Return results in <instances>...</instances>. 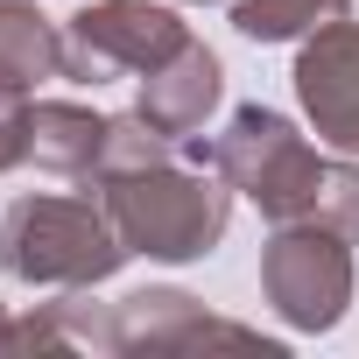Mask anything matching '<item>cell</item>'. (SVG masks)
<instances>
[{"label":"cell","mask_w":359,"mask_h":359,"mask_svg":"<svg viewBox=\"0 0 359 359\" xmlns=\"http://www.w3.org/2000/svg\"><path fill=\"white\" fill-rule=\"evenodd\" d=\"M345 15H352V0H240L233 29L247 43H296V36H317Z\"/></svg>","instance_id":"cell-11"},{"label":"cell","mask_w":359,"mask_h":359,"mask_svg":"<svg viewBox=\"0 0 359 359\" xmlns=\"http://www.w3.org/2000/svg\"><path fill=\"white\" fill-rule=\"evenodd\" d=\"M296 99L317 127L324 148L338 155H359V22H331L317 36H303V57H296Z\"/></svg>","instance_id":"cell-6"},{"label":"cell","mask_w":359,"mask_h":359,"mask_svg":"<svg viewBox=\"0 0 359 359\" xmlns=\"http://www.w3.org/2000/svg\"><path fill=\"white\" fill-rule=\"evenodd\" d=\"M219 92H226L219 57H212L205 43H184L169 64H155V71L141 78V113H148L169 141H191V134L205 127V113L219 106Z\"/></svg>","instance_id":"cell-8"},{"label":"cell","mask_w":359,"mask_h":359,"mask_svg":"<svg viewBox=\"0 0 359 359\" xmlns=\"http://www.w3.org/2000/svg\"><path fill=\"white\" fill-rule=\"evenodd\" d=\"M64 345H78L64 303H43V310H29V317H8V324H0V352H64Z\"/></svg>","instance_id":"cell-13"},{"label":"cell","mask_w":359,"mask_h":359,"mask_svg":"<svg viewBox=\"0 0 359 359\" xmlns=\"http://www.w3.org/2000/svg\"><path fill=\"white\" fill-rule=\"evenodd\" d=\"M184 43H191V29H184L176 8H155V0H92L64 29V78H78V85H106L120 71L148 78Z\"/></svg>","instance_id":"cell-5"},{"label":"cell","mask_w":359,"mask_h":359,"mask_svg":"<svg viewBox=\"0 0 359 359\" xmlns=\"http://www.w3.org/2000/svg\"><path fill=\"white\" fill-rule=\"evenodd\" d=\"M169 134L134 106V113H113L106 120V155H99V176H127V169H155V162H169Z\"/></svg>","instance_id":"cell-12"},{"label":"cell","mask_w":359,"mask_h":359,"mask_svg":"<svg viewBox=\"0 0 359 359\" xmlns=\"http://www.w3.org/2000/svg\"><path fill=\"white\" fill-rule=\"evenodd\" d=\"M317 219L359 240V162H352V155H331L324 191H317Z\"/></svg>","instance_id":"cell-14"},{"label":"cell","mask_w":359,"mask_h":359,"mask_svg":"<svg viewBox=\"0 0 359 359\" xmlns=\"http://www.w3.org/2000/svg\"><path fill=\"white\" fill-rule=\"evenodd\" d=\"M127 254L113 212L92 198H15L0 219V268L29 289H92Z\"/></svg>","instance_id":"cell-2"},{"label":"cell","mask_w":359,"mask_h":359,"mask_svg":"<svg viewBox=\"0 0 359 359\" xmlns=\"http://www.w3.org/2000/svg\"><path fill=\"white\" fill-rule=\"evenodd\" d=\"M261 289L282 324L296 331H331L352 303V233L324 219H289L261 247Z\"/></svg>","instance_id":"cell-4"},{"label":"cell","mask_w":359,"mask_h":359,"mask_svg":"<svg viewBox=\"0 0 359 359\" xmlns=\"http://www.w3.org/2000/svg\"><path fill=\"white\" fill-rule=\"evenodd\" d=\"M184 345H261V338L205 317V303L184 289H134L113 303V352H184Z\"/></svg>","instance_id":"cell-7"},{"label":"cell","mask_w":359,"mask_h":359,"mask_svg":"<svg viewBox=\"0 0 359 359\" xmlns=\"http://www.w3.org/2000/svg\"><path fill=\"white\" fill-rule=\"evenodd\" d=\"M43 78H64V29L36 0H0V85L36 92Z\"/></svg>","instance_id":"cell-10"},{"label":"cell","mask_w":359,"mask_h":359,"mask_svg":"<svg viewBox=\"0 0 359 359\" xmlns=\"http://www.w3.org/2000/svg\"><path fill=\"white\" fill-rule=\"evenodd\" d=\"M29 162V92L0 85V169Z\"/></svg>","instance_id":"cell-15"},{"label":"cell","mask_w":359,"mask_h":359,"mask_svg":"<svg viewBox=\"0 0 359 359\" xmlns=\"http://www.w3.org/2000/svg\"><path fill=\"white\" fill-rule=\"evenodd\" d=\"M191 155H198L205 169H219L233 191H247V198L261 205V219H275V226H289V219H317V191H324L331 155H317L282 113H268V106H240V113L226 120V134H219L212 148L191 141Z\"/></svg>","instance_id":"cell-3"},{"label":"cell","mask_w":359,"mask_h":359,"mask_svg":"<svg viewBox=\"0 0 359 359\" xmlns=\"http://www.w3.org/2000/svg\"><path fill=\"white\" fill-rule=\"evenodd\" d=\"M0 324H8V303H0Z\"/></svg>","instance_id":"cell-16"},{"label":"cell","mask_w":359,"mask_h":359,"mask_svg":"<svg viewBox=\"0 0 359 359\" xmlns=\"http://www.w3.org/2000/svg\"><path fill=\"white\" fill-rule=\"evenodd\" d=\"M106 120L113 113H92V106H71V99H36L29 106V155L57 176H99Z\"/></svg>","instance_id":"cell-9"},{"label":"cell","mask_w":359,"mask_h":359,"mask_svg":"<svg viewBox=\"0 0 359 359\" xmlns=\"http://www.w3.org/2000/svg\"><path fill=\"white\" fill-rule=\"evenodd\" d=\"M99 205L113 212L120 240L148 261H198L226 240V219H233V184L219 169H176V162H155V169H127V176H99Z\"/></svg>","instance_id":"cell-1"}]
</instances>
